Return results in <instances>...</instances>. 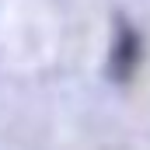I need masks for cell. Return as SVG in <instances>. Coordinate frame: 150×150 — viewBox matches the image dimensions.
Here are the masks:
<instances>
[{"mask_svg": "<svg viewBox=\"0 0 150 150\" xmlns=\"http://www.w3.org/2000/svg\"><path fill=\"white\" fill-rule=\"evenodd\" d=\"M136 56H140V45H136V35L126 28L122 35H119V45H115V77H129L133 74V67H136Z\"/></svg>", "mask_w": 150, "mask_h": 150, "instance_id": "1", "label": "cell"}]
</instances>
